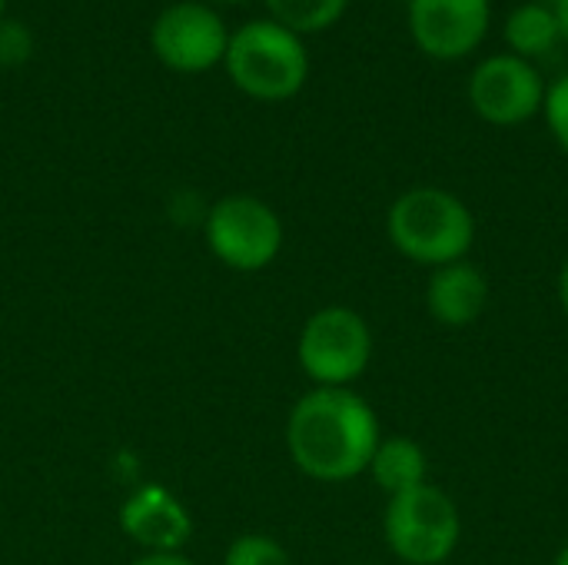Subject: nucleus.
I'll use <instances>...</instances> for the list:
<instances>
[{
    "label": "nucleus",
    "mask_w": 568,
    "mask_h": 565,
    "mask_svg": "<svg viewBox=\"0 0 568 565\" xmlns=\"http://www.w3.org/2000/svg\"><path fill=\"white\" fill-rule=\"evenodd\" d=\"M383 440L379 416L353 390L313 386L286 420V453L316 483H349L369 470Z\"/></svg>",
    "instance_id": "nucleus-1"
},
{
    "label": "nucleus",
    "mask_w": 568,
    "mask_h": 565,
    "mask_svg": "<svg viewBox=\"0 0 568 565\" xmlns=\"http://www.w3.org/2000/svg\"><path fill=\"white\" fill-rule=\"evenodd\" d=\"M386 233L406 260L436 270L466 260L476 240V216L449 190L413 186L393 200L386 213Z\"/></svg>",
    "instance_id": "nucleus-2"
},
{
    "label": "nucleus",
    "mask_w": 568,
    "mask_h": 565,
    "mask_svg": "<svg viewBox=\"0 0 568 565\" xmlns=\"http://www.w3.org/2000/svg\"><path fill=\"white\" fill-rule=\"evenodd\" d=\"M226 73L253 100L280 103L303 90L310 77V53L300 33L276 20H250L226 40Z\"/></svg>",
    "instance_id": "nucleus-3"
},
{
    "label": "nucleus",
    "mask_w": 568,
    "mask_h": 565,
    "mask_svg": "<svg viewBox=\"0 0 568 565\" xmlns=\"http://www.w3.org/2000/svg\"><path fill=\"white\" fill-rule=\"evenodd\" d=\"M296 360L313 386L353 390L373 363V330L349 306H323L303 323Z\"/></svg>",
    "instance_id": "nucleus-4"
},
{
    "label": "nucleus",
    "mask_w": 568,
    "mask_h": 565,
    "mask_svg": "<svg viewBox=\"0 0 568 565\" xmlns=\"http://www.w3.org/2000/svg\"><path fill=\"white\" fill-rule=\"evenodd\" d=\"M383 536L393 556L406 565H443L459 549L463 516L439 486L426 483L389 500Z\"/></svg>",
    "instance_id": "nucleus-5"
},
{
    "label": "nucleus",
    "mask_w": 568,
    "mask_h": 565,
    "mask_svg": "<svg viewBox=\"0 0 568 565\" xmlns=\"http://www.w3.org/2000/svg\"><path fill=\"white\" fill-rule=\"evenodd\" d=\"M203 240L226 270L260 273L283 250V220L266 200L253 193H230L206 210Z\"/></svg>",
    "instance_id": "nucleus-6"
},
{
    "label": "nucleus",
    "mask_w": 568,
    "mask_h": 565,
    "mask_svg": "<svg viewBox=\"0 0 568 565\" xmlns=\"http://www.w3.org/2000/svg\"><path fill=\"white\" fill-rule=\"evenodd\" d=\"M546 83L532 60L496 53L469 77V103L493 127H519L542 110Z\"/></svg>",
    "instance_id": "nucleus-7"
},
{
    "label": "nucleus",
    "mask_w": 568,
    "mask_h": 565,
    "mask_svg": "<svg viewBox=\"0 0 568 565\" xmlns=\"http://www.w3.org/2000/svg\"><path fill=\"white\" fill-rule=\"evenodd\" d=\"M226 27L213 7L180 0L166 7L150 27L153 53L180 73H203L226 57Z\"/></svg>",
    "instance_id": "nucleus-8"
},
{
    "label": "nucleus",
    "mask_w": 568,
    "mask_h": 565,
    "mask_svg": "<svg viewBox=\"0 0 568 565\" xmlns=\"http://www.w3.org/2000/svg\"><path fill=\"white\" fill-rule=\"evenodd\" d=\"M489 0H409V33L436 60L473 53L489 33Z\"/></svg>",
    "instance_id": "nucleus-9"
},
{
    "label": "nucleus",
    "mask_w": 568,
    "mask_h": 565,
    "mask_svg": "<svg viewBox=\"0 0 568 565\" xmlns=\"http://www.w3.org/2000/svg\"><path fill=\"white\" fill-rule=\"evenodd\" d=\"M120 529L143 553H183L193 536V516L166 486L146 483L123 500Z\"/></svg>",
    "instance_id": "nucleus-10"
},
{
    "label": "nucleus",
    "mask_w": 568,
    "mask_h": 565,
    "mask_svg": "<svg viewBox=\"0 0 568 565\" xmlns=\"http://www.w3.org/2000/svg\"><path fill=\"white\" fill-rule=\"evenodd\" d=\"M489 300H493V286L486 273L469 260L436 266L426 283V310L446 330H466L479 323L483 313L489 310Z\"/></svg>",
    "instance_id": "nucleus-11"
},
{
    "label": "nucleus",
    "mask_w": 568,
    "mask_h": 565,
    "mask_svg": "<svg viewBox=\"0 0 568 565\" xmlns=\"http://www.w3.org/2000/svg\"><path fill=\"white\" fill-rule=\"evenodd\" d=\"M366 473L393 500V496H403V493L429 483V460H426V450L416 440H409V436H383Z\"/></svg>",
    "instance_id": "nucleus-12"
},
{
    "label": "nucleus",
    "mask_w": 568,
    "mask_h": 565,
    "mask_svg": "<svg viewBox=\"0 0 568 565\" xmlns=\"http://www.w3.org/2000/svg\"><path fill=\"white\" fill-rule=\"evenodd\" d=\"M506 43L516 57L523 60H532V57H546L559 40H562V30H559V17L552 10V3H523L516 7L509 17H506Z\"/></svg>",
    "instance_id": "nucleus-13"
},
{
    "label": "nucleus",
    "mask_w": 568,
    "mask_h": 565,
    "mask_svg": "<svg viewBox=\"0 0 568 565\" xmlns=\"http://www.w3.org/2000/svg\"><path fill=\"white\" fill-rule=\"evenodd\" d=\"M349 0H266L276 23L293 33H320L333 27Z\"/></svg>",
    "instance_id": "nucleus-14"
},
{
    "label": "nucleus",
    "mask_w": 568,
    "mask_h": 565,
    "mask_svg": "<svg viewBox=\"0 0 568 565\" xmlns=\"http://www.w3.org/2000/svg\"><path fill=\"white\" fill-rule=\"evenodd\" d=\"M223 565H296L290 549L263 533H243L226 546Z\"/></svg>",
    "instance_id": "nucleus-15"
},
{
    "label": "nucleus",
    "mask_w": 568,
    "mask_h": 565,
    "mask_svg": "<svg viewBox=\"0 0 568 565\" xmlns=\"http://www.w3.org/2000/svg\"><path fill=\"white\" fill-rule=\"evenodd\" d=\"M542 110H546V123H549L556 143L568 153V73L546 90Z\"/></svg>",
    "instance_id": "nucleus-16"
},
{
    "label": "nucleus",
    "mask_w": 568,
    "mask_h": 565,
    "mask_svg": "<svg viewBox=\"0 0 568 565\" xmlns=\"http://www.w3.org/2000/svg\"><path fill=\"white\" fill-rule=\"evenodd\" d=\"M30 50H33L30 30L17 20L0 17V67H20L23 60H30Z\"/></svg>",
    "instance_id": "nucleus-17"
},
{
    "label": "nucleus",
    "mask_w": 568,
    "mask_h": 565,
    "mask_svg": "<svg viewBox=\"0 0 568 565\" xmlns=\"http://www.w3.org/2000/svg\"><path fill=\"white\" fill-rule=\"evenodd\" d=\"M130 565H196L190 556L183 553H143L140 559H133Z\"/></svg>",
    "instance_id": "nucleus-18"
},
{
    "label": "nucleus",
    "mask_w": 568,
    "mask_h": 565,
    "mask_svg": "<svg viewBox=\"0 0 568 565\" xmlns=\"http://www.w3.org/2000/svg\"><path fill=\"white\" fill-rule=\"evenodd\" d=\"M559 303H562V313H566L568 320V260L562 263V270H559Z\"/></svg>",
    "instance_id": "nucleus-19"
},
{
    "label": "nucleus",
    "mask_w": 568,
    "mask_h": 565,
    "mask_svg": "<svg viewBox=\"0 0 568 565\" xmlns=\"http://www.w3.org/2000/svg\"><path fill=\"white\" fill-rule=\"evenodd\" d=\"M552 10H556V17H559V30H562V40L568 43V0H556V3H552Z\"/></svg>",
    "instance_id": "nucleus-20"
},
{
    "label": "nucleus",
    "mask_w": 568,
    "mask_h": 565,
    "mask_svg": "<svg viewBox=\"0 0 568 565\" xmlns=\"http://www.w3.org/2000/svg\"><path fill=\"white\" fill-rule=\"evenodd\" d=\"M552 565H568V543L562 546V549H559V556L552 559Z\"/></svg>",
    "instance_id": "nucleus-21"
},
{
    "label": "nucleus",
    "mask_w": 568,
    "mask_h": 565,
    "mask_svg": "<svg viewBox=\"0 0 568 565\" xmlns=\"http://www.w3.org/2000/svg\"><path fill=\"white\" fill-rule=\"evenodd\" d=\"M216 3H240V0H216Z\"/></svg>",
    "instance_id": "nucleus-22"
},
{
    "label": "nucleus",
    "mask_w": 568,
    "mask_h": 565,
    "mask_svg": "<svg viewBox=\"0 0 568 565\" xmlns=\"http://www.w3.org/2000/svg\"><path fill=\"white\" fill-rule=\"evenodd\" d=\"M3 3H7V0H0V17H3Z\"/></svg>",
    "instance_id": "nucleus-23"
}]
</instances>
